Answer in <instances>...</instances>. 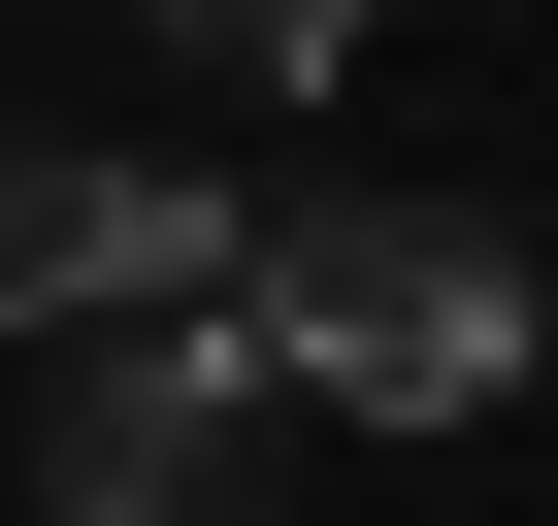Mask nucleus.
<instances>
[{
	"mask_svg": "<svg viewBox=\"0 0 558 526\" xmlns=\"http://www.w3.org/2000/svg\"><path fill=\"white\" fill-rule=\"evenodd\" d=\"M230 263H263V198L99 165V132H0V330H197Z\"/></svg>",
	"mask_w": 558,
	"mask_h": 526,
	"instance_id": "7ed1b4c3",
	"label": "nucleus"
},
{
	"mask_svg": "<svg viewBox=\"0 0 558 526\" xmlns=\"http://www.w3.org/2000/svg\"><path fill=\"white\" fill-rule=\"evenodd\" d=\"M99 34H165V67H230V99H329L362 0H99Z\"/></svg>",
	"mask_w": 558,
	"mask_h": 526,
	"instance_id": "20e7f679",
	"label": "nucleus"
},
{
	"mask_svg": "<svg viewBox=\"0 0 558 526\" xmlns=\"http://www.w3.org/2000/svg\"><path fill=\"white\" fill-rule=\"evenodd\" d=\"M34 526H263V330H66V428H34Z\"/></svg>",
	"mask_w": 558,
	"mask_h": 526,
	"instance_id": "f03ea898",
	"label": "nucleus"
},
{
	"mask_svg": "<svg viewBox=\"0 0 558 526\" xmlns=\"http://www.w3.org/2000/svg\"><path fill=\"white\" fill-rule=\"evenodd\" d=\"M230 330H263V395H329V428H493L558 362V297H525L493 198H296L230 263Z\"/></svg>",
	"mask_w": 558,
	"mask_h": 526,
	"instance_id": "f257e3e1",
	"label": "nucleus"
}]
</instances>
